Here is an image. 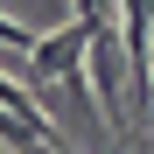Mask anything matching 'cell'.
I'll list each match as a JSON object with an SVG mask.
<instances>
[{"mask_svg":"<svg viewBox=\"0 0 154 154\" xmlns=\"http://www.w3.org/2000/svg\"><path fill=\"white\" fill-rule=\"evenodd\" d=\"M0 42H7L14 56H28V42H35V28H28V21H14V14H0Z\"/></svg>","mask_w":154,"mask_h":154,"instance_id":"cell-1","label":"cell"},{"mask_svg":"<svg viewBox=\"0 0 154 154\" xmlns=\"http://www.w3.org/2000/svg\"><path fill=\"white\" fill-rule=\"evenodd\" d=\"M70 14H105V0H70Z\"/></svg>","mask_w":154,"mask_h":154,"instance_id":"cell-2","label":"cell"},{"mask_svg":"<svg viewBox=\"0 0 154 154\" xmlns=\"http://www.w3.org/2000/svg\"><path fill=\"white\" fill-rule=\"evenodd\" d=\"M14 154H49V147H42V140H21V147H14Z\"/></svg>","mask_w":154,"mask_h":154,"instance_id":"cell-3","label":"cell"}]
</instances>
